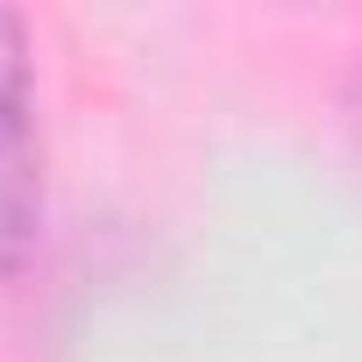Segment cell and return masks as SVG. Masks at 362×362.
I'll use <instances>...</instances> for the list:
<instances>
[{
    "label": "cell",
    "mask_w": 362,
    "mask_h": 362,
    "mask_svg": "<svg viewBox=\"0 0 362 362\" xmlns=\"http://www.w3.org/2000/svg\"><path fill=\"white\" fill-rule=\"evenodd\" d=\"M36 242H43V128H36L29 22L0 8V270H22Z\"/></svg>",
    "instance_id": "obj_1"
}]
</instances>
